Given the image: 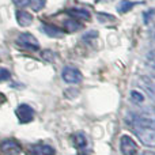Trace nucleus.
I'll return each mask as SVG.
<instances>
[{"mask_svg": "<svg viewBox=\"0 0 155 155\" xmlns=\"http://www.w3.org/2000/svg\"><path fill=\"white\" fill-rule=\"evenodd\" d=\"M131 99L134 102H136V104H142L143 101H144V97L142 95V94L139 93V91H131Z\"/></svg>", "mask_w": 155, "mask_h": 155, "instance_id": "obj_18", "label": "nucleus"}, {"mask_svg": "<svg viewBox=\"0 0 155 155\" xmlns=\"http://www.w3.org/2000/svg\"><path fill=\"white\" fill-rule=\"evenodd\" d=\"M14 3L16 5H19V7H25V5L29 4V0H14Z\"/></svg>", "mask_w": 155, "mask_h": 155, "instance_id": "obj_21", "label": "nucleus"}, {"mask_svg": "<svg viewBox=\"0 0 155 155\" xmlns=\"http://www.w3.org/2000/svg\"><path fill=\"white\" fill-rule=\"evenodd\" d=\"M129 127H147L155 128V107H144L140 112L129 113L125 117Z\"/></svg>", "mask_w": 155, "mask_h": 155, "instance_id": "obj_1", "label": "nucleus"}, {"mask_svg": "<svg viewBox=\"0 0 155 155\" xmlns=\"http://www.w3.org/2000/svg\"><path fill=\"white\" fill-rule=\"evenodd\" d=\"M140 155H155L154 153H150V151H144V153H142Z\"/></svg>", "mask_w": 155, "mask_h": 155, "instance_id": "obj_22", "label": "nucleus"}, {"mask_svg": "<svg viewBox=\"0 0 155 155\" xmlns=\"http://www.w3.org/2000/svg\"><path fill=\"white\" fill-rule=\"evenodd\" d=\"M15 18H16V22H18L19 26L22 27H27L33 23V15L30 12L25 10H18L15 12Z\"/></svg>", "mask_w": 155, "mask_h": 155, "instance_id": "obj_10", "label": "nucleus"}, {"mask_svg": "<svg viewBox=\"0 0 155 155\" xmlns=\"http://www.w3.org/2000/svg\"><path fill=\"white\" fill-rule=\"evenodd\" d=\"M42 57L46 61H52V60H53V53H52L51 51H45V52H42Z\"/></svg>", "mask_w": 155, "mask_h": 155, "instance_id": "obj_20", "label": "nucleus"}, {"mask_svg": "<svg viewBox=\"0 0 155 155\" xmlns=\"http://www.w3.org/2000/svg\"><path fill=\"white\" fill-rule=\"evenodd\" d=\"M82 23H80L78 19L75 18H70L68 21H65L64 23V29L67 33H75V31H79L80 29H82Z\"/></svg>", "mask_w": 155, "mask_h": 155, "instance_id": "obj_13", "label": "nucleus"}, {"mask_svg": "<svg viewBox=\"0 0 155 155\" xmlns=\"http://www.w3.org/2000/svg\"><path fill=\"white\" fill-rule=\"evenodd\" d=\"M146 64L155 71V49H153L151 52L147 53V56H146Z\"/></svg>", "mask_w": 155, "mask_h": 155, "instance_id": "obj_17", "label": "nucleus"}, {"mask_svg": "<svg viewBox=\"0 0 155 155\" xmlns=\"http://www.w3.org/2000/svg\"><path fill=\"white\" fill-rule=\"evenodd\" d=\"M134 132L136 134L137 139L147 147H155V128L147 127H134Z\"/></svg>", "mask_w": 155, "mask_h": 155, "instance_id": "obj_2", "label": "nucleus"}, {"mask_svg": "<svg viewBox=\"0 0 155 155\" xmlns=\"http://www.w3.org/2000/svg\"><path fill=\"white\" fill-rule=\"evenodd\" d=\"M70 14L72 15V18H75V19L90 21V18H91L90 12H88L87 10H84V8H72V10H70Z\"/></svg>", "mask_w": 155, "mask_h": 155, "instance_id": "obj_14", "label": "nucleus"}, {"mask_svg": "<svg viewBox=\"0 0 155 155\" xmlns=\"http://www.w3.org/2000/svg\"><path fill=\"white\" fill-rule=\"evenodd\" d=\"M42 30L46 35H49V37H52V38H60L64 35V31H63L61 29H59V27H56V26H52V25L44 23Z\"/></svg>", "mask_w": 155, "mask_h": 155, "instance_id": "obj_11", "label": "nucleus"}, {"mask_svg": "<svg viewBox=\"0 0 155 155\" xmlns=\"http://www.w3.org/2000/svg\"><path fill=\"white\" fill-rule=\"evenodd\" d=\"M0 151L3 153V155H19L22 148L19 146V143H16L15 140L7 139L0 143Z\"/></svg>", "mask_w": 155, "mask_h": 155, "instance_id": "obj_8", "label": "nucleus"}, {"mask_svg": "<svg viewBox=\"0 0 155 155\" xmlns=\"http://www.w3.org/2000/svg\"><path fill=\"white\" fill-rule=\"evenodd\" d=\"M139 84H140V87L148 94V97L155 101V80H153L151 78H147V76H142L139 79Z\"/></svg>", "mask_w": 155, "mask_h": 155, "instance_id": "obj_9", "label": "nucleus"}, {"mask_svg": "<svg viewBox=\"0 0 155 155\" xmlns=\"http://www.w3.org/2000/svg\"><path fill=\"white\" fill-rule=\"evenodd\" d=\"M45 4H46V0H29L30 8H31L33 11H35V12L42 10V8L45 7Z\"/></svg>", "mask_w": 155, "mask_h": 155, "instance_id": "obj_16", "label": "nucleus"}, {"mask_svg": "<svg viewBox=\"0 0 155 155\" xmlns=\"http://www.w3.org/2000/svg\"><path fill=\"white\" fill-rule=\"evenodd\" d=\"M135 4H136L135 2H129V0H121V2L117 4V11L120 14H125V12H128L129 10H132Z\"/></svg>", "mask_w": 155, "mask_h": 155, "instance_id": "obj_15", "label": "nucleus"}, {"mask_svg": "<svg viewBox=\"0 0 155 155\" xmlns=\"http://www.w3.org/2000/svg\"><path fill=\"white\" fill-rule=\"evenodd\" d=\"M10 78H11V74H10V71H8L7 68H0V83L8 80Z\"/></svg>", "mask_w": 155, "mask_h": 155, "instance_id": "obj_19", "label": "nucleus"}, {"mask_svg": "<svg viewBox=\"0 0 155 155\" xmlns=\"http://www.w3.org/2000/svg\"><path fill=\"white\" fill-rule=\"evenodd\" d=\"M26 154L27 155H54L56 151H54V148L52 146L38 143V144L29 146V148L26 150Z\"/></svg>", "mask_w": 155, "mask_h": 155, "instance_id": "obj_7", "label": "nucleus"}, {"mask_svg": "<svg viewBox=\"0 0 155 155\" xmlns=\"http://www.w3.org/2000/svg\"><path fill=\"white\" fill-rule=\"evenodd\" d=\"M79 155H84V154H79Z\"/></svg>", "mask_w": 155, "mask_h": 155, "instance_id": "obj_23", "label": "nucleus"}, {"mask_svg": "<svg viewBox=\"0 0 155 155\" xmlns=\"http://www.w3.org/2000/svg\"><path fill=\"white\" fill-rule=\"evenodd\" d=\"M16 44H18L22 49H26V51L35 52L40 49V42H38L37 38L33 34H30V33H22V34H19L18 38H16Z\"/></svg>", "mask_w": 155, "mask_h": 155, "instance_id": "obj_3", "label": "nucleus"}, {"mask_svg": "<svg viewBox=\"0 0 155 155\" xmlns=\"http://www.w3.org/2000/svg\"><path fill=\"white\" fill-rule=\"evenodd\" d=\"M72 144L78 150H84L86 146H87V139H86L83 132H76L72 135Z\"/></svg>", "mask_w": 155, "mask_h": 155, "instance_id": "obj_12", "label": "nucleus"}, {"mask_svg": "<svg viewBox=\"0 0 155 155\" xmlns=\"http://www.w3.org/2000/svg\"><path fill=\"white\" fill-rule=\"evenodd\" d=\"M61 78L68 84H79L83 80V75L76 67L72 65H65L61 71Z\"/></svg>", "mask_w": 155, "mask_h": 155, "instance_id": "obj_4", "label": "nucleus"}, {"mask_svg": "<svg viewBox=\"0 0 155 155\" xmlns=\"http://www.w3.org/2000/svg\"><path fill=\"white\" fill-rule=\"evenodd\" d=\"M120 151L123 155H136L139 146L129 135H123L120 137Z\"/></svg>", "mask_w": 155, "mask_h": 155, "instance_id": "obj_5", "label": "nucleus"}, {"mask_svg": "<svg viewBox=\"0 0 155 155\" xmlns=\"http://www.w3.org/2000/svg\"><path fill=\"white\" fill-rule=\"evenodd\" d=\"M15 114L21 124H27L34 118V109L27 104H21L16 107Z\"/></svg>", "mask_w": 155, "mask_h": 155, "instance_id": "obj_6", "label": "nucleus"}]
</instances>
